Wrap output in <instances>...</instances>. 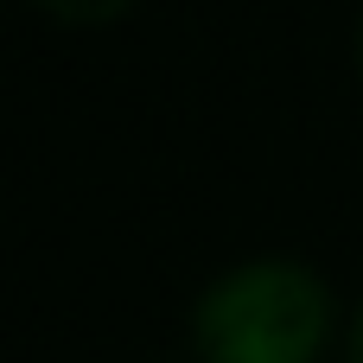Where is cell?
I'll use <instances>...</instances> for the list:
<instances>
[{
    "mask_svg": "<svg viewBox=\"0 0 363 363\" xmlns=\"http://www.w3.org/2000/svg\"><path fill=\"white\" fill-rule=\"evenodd\" d=\"M345 363H363V313H357V325H351V351H345Z\"/></svg>",
    "mask_w": 363,
    "mask_h": 363,
    "instance_id": "cell-3",
    "label": "cell"
},
{
    "mask_svg": "<svg viewBox=\"0 0 363 363\" xmlns=\"http://www.w3.org/2000/svg\"><path fill=\"white\" fill-rule=\"evenodd\" d=\"M357 51H363V38H357Z\"/></svg>",
    "mask_w": 363,
    "mask_h": 363,
    "instance_id": "cell-4",
    "label": "cell"
},
{
    "mask_svg": "<svg viewBox=\"0 0 363 363\" xmlns=\"http://www.w3.org/2000/svg\"><path fill=\"white\" fill-rule=\"evenodd\" d=\"M38 6H51V13L70 19V26H108V19H121L134 0H38Z\"/></svg>",
    "mask_w": 363,
    "mask_h": 363,
    "instance_id": "cell-2",
    "label": "cell"
},
{
    "mask_svg": "<svg viewBox=\"0 0 363 363\" xmlns=\"http://www.w3.org/2000/svg\"><path fill=\"white\" fill-rule=\"evenodd\" d=\"M332 332V294L300 262L230 268L191 313L204 363H319Z\"/></svg>",
    "mask_w": 363,
    "mask_h": 363,
    "instance_id": "cell-1",
    "label": "cell"
}]
</instances>
